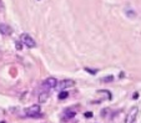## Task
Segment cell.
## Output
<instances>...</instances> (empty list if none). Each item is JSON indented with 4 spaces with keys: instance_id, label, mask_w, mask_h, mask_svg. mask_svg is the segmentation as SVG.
Here are the masks:
<instances>
[{
    "instance_id": "obj_4",
    "label": "cell",
    "mask_w": 141,
    "mask_h": 123,
    "mask_svg": "<svg viewBox=\"0 0 141 123\" xmlns=\"http://www.w3.org/2000/svg\"><path fill=\"white\" fill-rule=\"evenodd\" d=\"M57 85V81H56V78L55 77H47L46 80H44L43 81V87L45 88V90H51V88H55Z\"/></svg>"
},
{
    "instance_id": "obj_8",
    "label": "cell",
    "mask_w": 141,
    "mask_h": 123,
    "mask_svg": "<svg viewBox=\"0 0 141 123\" xmlns=\"http://www.w3.org/2000/svg\"><path fill=\"white\" fill-rule=\"evenodd\" d=\"M69 97V92L67 91H61L60 93H59V100H65Z\"/></svg>"
},
{
    "instance_id": "obj_2",
    "label": "cell",
    "mask_w": 141,
    "mask_h": 123,
    "mask_svg": "<svg viewBox=\"0 0 141 123\" xmlns=\"http://www.w3.org/2000/svg\"><path fill=\"white\" fill-rule=\"evenodd\" d=\"M137 113H139V108H137L136 106L131 107L130 111H129L127 114H126V117H125V123H134L136 121Z\"/></svg>"
},
{
    "instance_id": "obj_12",
    "label": "cell",
    "mask_w": 141,
    "mask_h": 123,
    "mask_svg": "<svg viewBox=\"0 0 141 123\" xmlns=\"http://www.w3.org/2000/svg\"><path fill=\"white\" fill-rule=\"evenodd\" d=\"M85 71L90 72L91 75H95V73H96V71H95V70H90V68H87V67H85Z\"/></svg>"
},
{
    "instance_id": "obj_11",
    "label": "cell",
    "mask_w": 141,
    "mask_h": 123,
    "mask_svg": "<svg viewBox=\"0 0 141 123\" xmlns=\"http://www.w3.org/2000/svg\"><path fill=\"white\" fill-rule=\"evenodd\" d=\"M15 47H16V50H21V48H23L21 42H20V41H16V42H15Z\"/></svg>"
},
{
    "instance_id": "obj_13",
    "label": "cell",
    "mask_w": 141,
    "mask_h": 123,
    "mask_svg": "<svg viewBox=\"0 0 141 123\" xmlns=\"http://www.w3.org/2000/svg\"><path fill=\"white\" fill-rule=\"evenodd\" d=\"M85 117H93V113L91 112H87V113H85Z\"/></svg>"
},
{
    "instance_id": "obj_3",
    "label": "cell",
    "mask_w": 141,
    "mask_h": 123,
    "mask_svg": "<svg viewBox=\"0 0 141 123\" xmlns=\"http://www.w3.org/2000/svg\"><path fill=\"white\" fill-rule=\"evenodd\" d=\"M21 44H24L26 47H30V48H33V47H35L36 46V42H35V40L31 38L29 34H21Z\"/></svg>"
},
{
    "instance_id": "obj_7",
    "label": "cell",
    "mask_w": 141,
    "mask_h": 123,
    "mask_svg": "<svg viewBox=\"0 0 141 123\" xmlns=\"http://www.w3.org/2000/svg\"><path fill=\"white\" fill-rule=\"evenodd\" d=\"M47 98H49V92H47V91H43V92L39 95V103L46 102Z\"/></svg>"
},
{
    "instance_id": "obj_10",
    "label": "cell",
    "mask_w": 141,
    "mask_h": 123,
    "mask_svg": "<svg viewBox=\"0 0 141 123\" xmlns=\"http://www.w3.org/2000/svg\"><path fill=\"white\" fill-rule=\"evenodd\" d=\"M113 80H114L113 76H109V77H104V78H101V81H103V82H111Z\"/></svg>"
},
{
    "instance_id": "obj_1",
    "label": "cell",
    "mask_w": 141,
    "mask_h": 123,
    "mask_svg": "<svg viewBox=\"0 0 141 123\" xmlns=\"http://www.w3.org/2000/svg\"><path fill=\"white\" fill-rule=\"evenodd\" d=\"M24 114H25L26 117H33V118H35V117H41V114H40V106H39V104H34V106L29 107V108H26V109L24 111Z\"/></svg>"
},
{
    "instance_id": "obj_6",
    "label": "cell",
    "mask_w": 141,
    "mask_h": 123,
    "mask_svg": "<svg viewBox=\"0 0 141 123\" xmlns=\"http://www.w3.org/2000/svg\"><path fill=\"white\" fill-rule=\"evenodd\" d=\"M11 32H13V29L10 28L9 25L0 24V34H3V35H11Z\"/></svg>"
},
{
    "instance_id": "obj_15",
    "label": "cell",
    "mask_w": 141,
    "mask_h": 123,
    "mask_svg": "<svg viewBox=\"0 0 141 123\" xmlns=\"http://www.w3.org/2000/svg\"><path fill=\"white\" fill-rule=\"evenodd\" d=\"M0 123H5V122H4V121H1V122H0Z\"/></svg>"
},
{
    "instance_id": "obj_14",
    "label": "cell",
    "mask_w": 141,
    "mask_h": 123,
    "mask_svg": "<svg viewBox=\"0 0 141 123\" xmlns=\"http://www.w3.org/2000/svg\"><path fill=\"white\" fill-rule=\"evenodd\" d=\"M137 97H139V95H137V93H135V95L132 96V98H137Z\"/></svg>"
},
{
    "instance_id": "obj_9",
    "label": "cell",
    "mask_w": 141,
    "mask_h": 123,
    "mask_svg": "<svg viewBox=\"0 0 141 123\" xmlns=\"http://www.w3.org/2000/svg\"><path fill=\"white\" fill-rule=\"evenodd\" d=\"M74 116H75V112L69 111V112H66V113H65V117H64V118H65V119H70V118H73Z\"/></svg>"
},
{
    "instance_id": "obj_5",
    "label": "cell",
    "mask_w": 141,
    "mask_h": 123,
    "mask_svg": "<svg viewBox=\"0 0 141 123\" xmlns=\"http://www.w3.org/2000/svg\"><path fill=\"white\" fill-rule=\"evenodd\" d=\"M75 85V81L74 80H63L61 82H59L56 85V87L59 90H61V91H65L66 88H69V87H73V86Z\"/></svg>"
}]
</instances>
